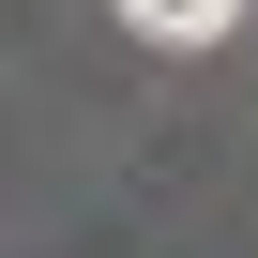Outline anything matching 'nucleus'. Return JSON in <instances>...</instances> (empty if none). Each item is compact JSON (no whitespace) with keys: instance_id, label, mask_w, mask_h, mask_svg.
Returning <instances> with one entry per match:
<instances>
[{"instance_id":"nucleus-1","label":"nucleus","mask_w":258,"mask_h":258,"mask_svg":"<svg viewBox=\"0 0 258 258\" xmlns=\"http://www.w3.org/2000/svg\"><path fill=\"white\" fill-rule=\"evenodd\" d=\"M121 16H137V31H152V46H213V31H228V16H243V0H121Z\"/></svg>"}]
</instances>
